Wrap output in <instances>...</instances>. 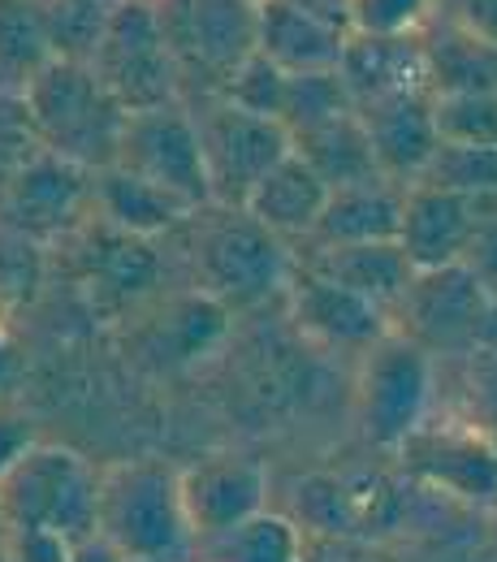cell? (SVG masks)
Here are the masks:
<instances>
[{
	"label": "cell",
	"mask_w": 497,
	"mask_h": 562,
	"mask_svg": "<svg viewBox=\"0 0 497 562\" xmlns=\"http://www.w3.org/2000/svg\"><path fill=\"white\" fill-rule=\"evenodd\" d=\"M294 156H303L320 182L329 191H342V187H355V182H372V178H385L381 173V160H376V147L363 131V117L355 109L334 117V122H320L303 135H294Z\"/></svg>",
	"instance_id": "cell-24"
},
{
	"label": "cell",
	"mask_w": 497,
	"mask_h": 562,
	"mask_svg": "<svg viewBox=\"0 0 497 562\" xmlns=\"http://www.w3.org/2000/svg\"><path fill=\"white\" fill-rule=\"evenodd\" d=\"M285 312H290L294 329H298L307 342L325 347V351L363 355L368 347H376V342L394 329L389 312H381L376 303L351 294V290L338 285V281L303 269L298 260H294V278L285 285Z\"/></svg>",
	"instance_id": "cell-13"
},
{
	"label": "cell",
	"mask_w": 497,
	"mask_h": 562,
	"mask_svg": "<svg viewBox=\"0 0 497 562\" xmlns=\"http://www.w3.org/2000/svg\"><path fill=\"white\" fill-rule=\"evenodd\" d=\"M204 562H208V559H204Z\"/></svg>",
	"instance_id": "cell-46"
},
{
	"label": "cell",
	"mask_w": 497,
	"mask_h": 562,
	"mask_svg": "<svg viewBox=\"0 0 497 562\" xmlns=\"http://www.w3.org/2000/svg\"><path fill=\"white\" fill-rule=\"evenodd\" d=\"M420 182L472 195V200L476 195H497V147H454V143H441L437 156L428 160Z\"/></svg>",
	"instance_id": "cell-31"
},
{
	"label": "cell",
	"mask_w": 497,
	"mask_h": 562,
	"mask_svg": "<svg viewBox=\"0 0 497 562\" xmlns=\"http://www.w3.org/2000/svg\"><path fill=\"white\" fill-rule=\"evenodd\" d=\"M363 117V131L376 147L381 173L411 187L420 182L428 160L437 156V117H432V91H411V95H389L376 104L355 109Z\"/></svg>",
	"instance_id": "cell-17"
},
{
	"label": "cell",
	"mask_w": 497,
	"mask_h": 562,
	"mask_svg": "<svg viewBox=\"0 0 497 562\" xmlns=\"http://www.w3.org/2000/svg\"><path fill=\"white\" fill-rule=\"evenodd\" d=\"M294 260L320 278L347 285L359 299L376 303L381 312H389V321L416 281V265L407 260V251L398 243H355V247L303 243V247H294Z\"/></svg>",
	"instance_id": "cell-18"
},
{
	"label": "cell",
	"mask_w": 497,
	"mask_h": 562,
	"mask_svg": "<svg viewBox=\"0 0 497 562\" xmlns=\"http://www.w3.org/2000/svg\"><path fill=\"white\" fill-rule=\"evenodd\" d=\"M355 100L347 91V78L338 70H312V74H290L285 82V104H282V126L294 135L320 126V122H334L342 113H351Z\"/></svg>",
	"instance_id": "cell-28"
},
{
	"label": "cell",
	"mask_w": 497,
	"mask_h": 562,
	"mask_svg": "<svg viewBox=\"0 0 497 562\" xmlns=\"http://www.w3.org/2000/svg\"><path fill=\"white\" fill-rule=\"evenodd\" d=\"M95 78L126 113H147L182 100V74L165 44L151 0H117L104 26V40L91 57Z\"/></svg>",
	"instance_id": "cell-8"
},
{
	"label": "cell",
	"mask_w": 497,
	"mask_h": 562,
	"mask_svg": "<svg viewBox=\"0 0 497 562\" xmlns=\"http://www.w3.org/2000/svg\"><path fill=\"white\" fill-rule=\"evenodd\" d=\"M113 4L117 0H44L53 57L87 61L91 66V57H95V48L104 40V26H109Z\"/></svg>",
	"instance_id": "cell-29"
},
{
	"label": "cell",
	"mask_w": 497,
	"mask_h": 562,
	"mask_svg": "<svg viewBox=\"0 0 497 562\" xmlns=\"http://www.w3.org/2000/svg\"><path fill=\"white\" fill-rule=\"evenodd\" d=\"M151 4H156V0H151Z\"/></svg>",
	"instance_id": "cell-45"
},
{
	"label": "cell",
	"mask_w": 497,
	"mask_h": 562,
	"mask_svg": "<svg viewBox=\"0 0 497 562\" xmlns=\"http://www.w3.org/2000/svg\"><path fill=\"white\" fill-rule=\"evenodd\" d=\"M285 82H290V74L278 61H269L264 53H256L221 87V100H229V104H238L247 113H260V117H278L282 122Z\"/></svg>",
	"instance_id": "cell-32"
},
{
	"label": "cell",
	"mask_w": 497,
	"mask_h": 562,
	"mask_svg": "<svg viewBox=\"0 0 497 562\" xmlns=\"http://www.w3.org/2000/svg\"><path fill=\"white\" fill-rule=\"evenodd\" d=\"M225 329H229V312L208 299V294H200V290H187V294H178L173 303H169V312H165V325H160V351L169 355L173 363H191V359H200V355H208L225 338Z\"/></svg>",
	"instance_id": "cell-27"
},
{
	"label": "cell",
	"mask_w": 497,
	"mask_h": 562,
	"mask_svg": "<svg viewBox=\"0 0 497 562\" xmlns=\"http://www.w3.org/2000/svg\"><path fill=\"white\" fill-rule=\"evenodd\" d=\"M53 61L44 0H0V91L22 87Z\"/></svg>",
	"instance_id": "cell-25"
},
{
	"label": "cell",
	"mask_w": 497,
	"mask_h": 562,
	"mask_svg": "<svg viewBox=\"0 0 497 562\" xmlns=\"http://www.w3.org/2000/svg\"><path fill=\"white\" fill-rule=\"evenodd\" d=\"M351 44L347 0H264L260 53L285 74L338 70Z\"/></svg>",
	"instance_id": "cell-14"
},
{
	"label": "cell",
	"mask_w": 497,
	"mask_h": 562,
	"mask_svg": "<svg viewBox=\"0 0 497 562\" xmlns=\"http://www.w3.org/2000/svg\"><path fill=\"white\" fill-rule=\"evenodd\" d=\"M0 554L4 562H70L74 541L48 528H9Z\"/></svg>",
	"instance_id": "cell-35"
},
{
	"label": "cell",
	"mask_w": 497,
	"mask_h": 562,
	"mask_svg": "<svg viewBox=\"0 0 497 562\" xmlns=\"http://www.w3.org/2000/svg\"><path fill=\"white\" fill-rule=\"evenodd\" d=\"M338 74L347 78L355 109L389 95L428 91L425 35H351Z\"/></svg>",
	"instance_id": "cell-19"
},
{
	"label": "cell",
	"mask_w": 497,
	"mask_h": 562,
	"mask_svg": "<svg viewBox=\"0 0 497 562\" xmlns=\"http://www.w3.org/2000/svg\"><path fill=\"white\" fill-rule=\"evenodd\" d=\"M489 351L497 355V329H494V338H489Z\"/></svg>",
	"instance_id": "cell-41"
},
{
	"label": "cell",
	"mask_w": 497,
	"mask_h": 562,
	"mask_svg": "<svg viewBox=\"0 0 497 562\" xmlns=\"http://www.w3.org/2000/svg\"><path fill=\"white\" fill-rule=\"evenodd\" d=\"M0 562H4V554H0Z\"/></svg>",
	"instance_id": "cell-44"
},
{
	"label": "cell",
	"mask_w": 497,
	"mask_h": 562,
	"mask_svg": "<svg viewBox=\"0 0 497 562\" xmlns=\"http://www.w3.org/2000/svg\"><path fill=\"white\" fill-rule=\"evenodd\" d=\"M91 200V173L53 151H31L4 178V221L26 238H53L70 229L74 216Z\"/></svg>",
	"instance_id": "cell-15"
},
{
	"label": "cell",
	"mask_w": 497,
	"mask_h": 562,
	"mask_svg": "<svg viewBox=\"0 0 497 562\" xmlns=\"http://www.w3.org/2000/svg\"><path fill=\"white\" fill-rule=\"evenodd\" d=\"M497 299V195H476V234L463 260Z\"/></svg>",
	"instance_id": "cell-34"
},
{
	"label": "cell",
	"mask_w": 497,
	"mask_h": 562,
	"mask_svg": "<svg viewBox=\"0 0 497 562\" xmlns=\"http://www.w3.org/2000/svg\"><path fill=\"white\" fill-rule=\"evenodd\" d=\"M329 204V187L320 182V173L303 160V156H285L282 165L256 187V195L247 200V212L269 225L278 238H285L290 247L307 243L316 234V221Z\"/></svg>",
	"instance_id": "cell-22"
},
{
	"label": "cell",
	"mask_w": 497,
	"mask_h": 562,
	"mask_svg": "<svg viewBox=\"0 0 497 562\" xmlns=\"http://www.w3.org/2000/svg\"><path fill=\"white\" fill-rule=\"evenodd\" d=\"M437 0H347L351 35H425Z\"/></svg>",
	"instance_id": "cell-33"
},
{
	"label": "cell",
	"mask_w": 497,
	"mask_h": 562,
	"mask_svg": "<svg viewBox=\"0 0 497 562\" xmlns=\"http://www.w3.org/2000/svg\"><path fill=\"white\" fill-rule=\"evenodd\" d=\"M425 61L432 95L497 91V44L454 18L425 31Z\"/></svg>",
	"instance_id": "cell-23"
},
{
	"label": "cell",
	"mask_w": 497,
	"mask_h": 562,
	"mask_svg": "<svg viewBox=\"0 0 497 562\" xmlns=\"http://www.w3.org/2000/svg\"><path fill=\"white\" fill-rule=\"evenodd\" d=\"M476 234V200L432 187V182H411L407 187V204H403V229H398V247L407 251V260L416 265V273L432 269H450L467 260Z\"/></svg>",
	"instance_id": "cell-16"
},
{
	"label": "cell",
	"mask_w": 497,
	"mask_h": 562,
	"mask_svg": "<svg viewBox=\"0 0 497 562\" xmlns=\"http://www.w3.org/2000/svg\"><path fill=\"white\" fill-rule=\"evenodd\" d=\"M454 22L472 26L476 35H485V40H494L497 44V0H459Z\"/></svg>",
	"instance_id": "cell-39"
},
{
	"label": "cell",
	"mask_w": 497,
	"mask_h": 562,
	"mask_svg": "<svg viewBox=\"0 0 497 562\" xmlns=\"http://www.w3.org/2000/svg\"><path fill=\"white\" fill-rule=\"evenodd\" d=\"M35 441H39V437H35V424L26 420L18 407L0 403V476H4Z\"/></svg>",
	"instance_id": "cell-38"
},
{
	"label": "cell",
	"mask_w": 497,
	"mask_h": 562,
	"mask_svg": "<svg viewBox=\"0 0 497 562\" xmlns=\"http://www.w3.org/2000/svg\"><path fill=\"white\" fill-rule=\"evenodd\" d=\"M394 329L437 355H481L497 329V299L467 265L416 273L394 312Z\"/></svg>",
	"instance_id": "cell-9"
},
{
	"label": "cell",
	"mask_w": 497,
	"mask_h": 562,
	"mask_svg": "<svg viewBox=\"0 0 497 562\" xmlns=\"http://www.w3.org/2000/svg\"><path fill=\"white\" fill-rule=\"evenodd\" d=\"M303 562H394L381 541L359 537H307Z\"/></svg>",
	"instance_id": "cell-36"
},
{
	"label": "cell",
	"mask_w": 497,
	"mask_h": 562,
	"mask_svg": "<svg viewBox=\"0 0 497 562\" xmlns=\"http://www.w3.org/2000/svg\"><path fill=\"white\" fill-rule=\"evenodd\" d=\"M4 532H9V528H4V519H0V546H4Z\"/></svg>",
	"instance_id": "cell-42"
},
{
	"label": "cell",
	"mask_w": 497,
	"mask_h": 562,
	"mask_svg": "<svg viewBox=\"0 0 497 562\" xmlns=\"http://www.w3.org/2000/svg\"><path fill=\"white\" fill-rule=\"evenodd\" d=\"M182 234L191 260V290L216 299L229 316L264 307L269 299L285 294L294 278V247L247 209L208 204L191 212Z\"/></svg>",
	"instance_id": "cell-1"
},
{
	"label": "cell",
	"mask_w": 497,
	"mask_h": 562,
	"mask_svg": "<svg viewBox=\"0 0 497 562\" xmlns=\"http://www.w3.org/2000/svg\"><path fill=\"white\" fill-rule=\"evenodd\" d=\"M389 459L425 493L476 510H497V450L485 428L467 416H428Z\"/></svg>",
	"instance_id": "cell-10"
},
{
	"label": "cell",
	"mask_w": 497,
	"mask_h": 562,
	"mask_svg": "<svg viewBox=\"0 0 497 562\" xmlns=\"http://www.w3.org/2000/svg\"><path fill=\"white\" fill-rule=\"evenodd\" d=\"M156 18L182 74V100L221 95L234 70L260 53L256 0H156Z\"/></svg>",
	"instance_id": "cell-4"
},
{
	"label": "cell",
	"mask_w": 497,
	"mask_h": 562,
	"mask_svg": "<svg viewBox=\"0 0 497 562\" xmlns=\"http://www.w3.org/2000/svg\"><path fill=\"white\" fill-rule=\"evenodd\" d=\"M476 368H472V390H476V407L467 412V420H476L485 428V437L494 441L497 450V355L485 347L481 355H472Z\"/></svg>",
	"instance_id": "cell-37"
},
{
	"label": "cell",
	"mask_w": 497,
	"mask_h": 562,
	"mask_svg": "<svg viewBox=\"0 0 497 562\" xmlns=\"http://www.w3.org/2000/svg\"><path fill=\"white\" fill-rule=\"evenodd\" d=\"M178 485H182L187 524L200 546H208L269 510V472L251 454H234V450L204 454V459L178 468Z\"/></svg>",
	"instance_id": "cell-12"
},
{
	"label": "cell",
	"mask_w": 497,
	"mask_h": 562,
	"mask_svg": "<svg viewBox=\"0 0 497 562\" xmlns=\"http://www.w3.org/2000/svg\"><path fill=\"white\" fill-rule=\"evenodd\" d=\"M437 139L454 147H497V91L432 95Z\"/></svg>",
	"instance_id": "cell-30"
},
{
	"label": "cell",
	"mask_w": 497,
	"mask_h": 562,
	"mask_svg": "<svg viewBox=\"0 0 497 562\" xmlns=\"http://www.w3.org/2000/svg\"><path fill=\"white\" fill-rule=\"evenodd\" d=\"M407 187L394 178H372L342 191H329V204L307 243L316 247H355V243H398ZM303 247V243H298Z\"/></svg>",
	"instance_id": "cell-20"
},
{
	"label": "cell",
	"mask_w": 497,
	"mask_h": 562,
	"mask_svg": "<svg viewBox=\"0 0 497 562\" xmlns=\"http://www.w3.org/2000/svg\"><path fill=\"white\" fill-rule=\"evenodd\" d=\"M22 104L39 151H53L87 173H100L117 160L131 113L109 95L87 61L53 57L22 87Z\"/></svg>",
	"instance_id": "cell-2"
},
{
	"label": "cell",
	"mask_w": 497,
	"mask_h": 562,
	"mask_svg": "<svg viewBox=\"0 0 497 562\" xmlns=\"http://www.w3.org/2000/svg\"><path fill=\"white\" fill-rule=\"evenodd\" d=\"M256 4H264V0H256Z\"/></svg>",
	"instance_id": "cell-43"
},
{
	"label": "cell",
	"mask_w": 497,
	"mask_h": 562,
	"mask_svg": "<svg viewBox=\"0 0 497 562\" xmlns=\"http://www.w3.org/2000/svg\"><path fill=\"white\" fill-rule=\"evenodd\" d=\"M95 532L131 562H187L195 532L187 524L178 468L160 459H126L100 472Z\"/></svg>",
	"instance_id": "cell-3"
},
{
	"label": "cell",
	"mask_w": 497,
	"mask_h": 562,
	"mask_svg": "<svg viewBox=\"0 0 497 562\" xmlns=\"http://www.w3.org/2000/svg\"><path fill=\"white\" fill-rule=\"evenodd\" d=\"M303 528L285 510H264L242 528L208 541V562H303Z\"/></svg>",
	"instance_id": "cell-26"
},
{
	"label": "cell",
	"mask_w": 497,
	"mask_h": 562,
	"mask_svg": "<svg viewBox=\"0 0 497 562\" xmlns=\"http://www.w3.org/2000/svg\"><path fill=\"white\" fill-rule=\"evenodd\" d=\"M113 165L160 187V191H169V195H178L191 209L213 204L204 147H200V131H195L187 100L165 104V109H147V113H131Z\"/></svg>",
	"instance_id": "cell-11"
},
{
	"label": "cell",
	"mask_w": 497,
	"mask_h": 562,
	"mask_svg": "<svg viewBox=\"0 0 497 562\" xmlns=\"http://www.w3.org/2000/svg\"><path fill=\"white\" fill-rule=\"evenodd\" d=\"M70 562H131L117 546H109L100 532H91V537H82V541H74V554Z\"/></svg>",
	"instance_id": "cell-40"
},
{
	"label": "cell",
	"mask_w": 497,
	"mask_h": 562,
	"mask_svg": "<svg viewBox=\"0 0 497 562\" xmlns=\"http://www.w3.org/2000/svg\"><path fill=\"white\" fill-rule=\"evenodd\" d=\"M432 390H437L432 355L407 334L389 329L376 347L359 355L355 394H351L359 437L372 450L394 454L432 416Z\"/></svg>",
	"instance_id": "cell-6"
},
{
	"label": "cell",
	"mask_w": 497,
	"mask_h": 562,
	"mask_svg": "<svg viewBox=\"0 0 497 562\" xmlns=\"http://www.w3.org/2000/svg\"><path fill=\"white\" fill-rule=\"evenodd\" d=\"M200 147H204V169H208V191L216 209H247L256 187L294 151L290 131L278 117L247 113L221 95L187 100Z\"/></svg>",
	"instance_id": "cell-7"
},
{
	"label": "cell",
	"mask_w": 497,
	"mask_h": 562,
	"mask_svg": "<svg viewBox=\"0 0 497 562\" xmlns=\"http://www.w3.org/2000/svg\"><path fill=\"white\" fill-rule=\"evenodd\" d=\"M100 472L70 446L35 441L0 476V519L4 528H48L70 541L95 532Z\"/></svg>",
	"instance_id": "cell-5"
},
{
	"label": "cell",
	"mask_w": 497,
	"mask_h": 562,
	"mask_svg": "<svg viewBox=\"0 0 497 562\" xmlns=\"http://www.w3.org/2000/svg\"><path fill=\"white\" fill-rule=\"evenodd\" d=\"M91 204L100 212V221L117 234L131 238H160V234H178L191 221V204H182L178 195L143 182L135 173L109 165L100 173H91Z\"/></svg>",
	"instance_id": "cell-21"
}]
</instances>
